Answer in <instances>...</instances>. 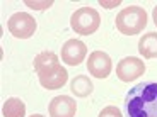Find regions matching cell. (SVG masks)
Segmentation results:
<instances>
[{
	"label": "cell",
	"instance_id": "cell-1",
	"mask_svg": "<svg viewBox=\"0 0 157 117\" xmlns=\"http://www.w3.org/2000/svg\"><path fill=\"white\" fill-rule=\"evenodd\" d=\"M128 117H157V83H138L125 97Z\"/></svg>",
	"mask_w": 157,
	"mask_h": 117
},
{
	"label": "cell",
	"instance_id": "cell-2",
	"mask_svg": "<svg viewBox=\"0 0 157 117\" xmlns=\"http://www.w3.org/2000/svg\"><path fill=\"white\" fill-rule=\"evenodd\" d=\"M147 26V12L142 7L132 5V7L121 9L116 16V29L125 36L140 34Z\"/></svg>",
	"mask_w": 157,
	"mask_h": 117
},
{
	"label": "cell",
	"instance_id": "cell-3",
	"mask_svg": "<svg viewBox=\"0 0 157 117\" xmlns=\"http://www.w3.org/2000/svg\"><path fill=\"white\" fill-rule=\"evenodd\" d=\"M99 24H101L99 12L96 9H90V7L77 9L70 17V27L80 36L94 34L99 29Z\"/></svg>",
	"mask_w": 157,
	"mask_h": 117
},
{
	"label": "cell",
	"instance_id": "cell-4",
	"mask_svg": "<svg viewBox=\"0 0 157 117\" xmlns=\"http://www.w3.org/2000/svg\"><path fill=\"white\" fill-rule=\"evenodd\" d=\"M9 31L12 36H16L17 39H28L34 34L38 24H36L34 17L28 12H17L9 19Z\"/></svg>",
	"mask_w": 157,
	"mask_h": 117
},
{
	"label": "cell",
	"instance_id": "cell-5",
	"mask_svg": "<svg viewBox=\"0 0 157 117\" xmlns=\"http://www.w3.org/2000/svg\"><path fill=\"white\" fill-rule=\"evenodd\" d=\"M144 73H145V63L140 58H135V56L123 58L116 65V76L121 82H132L135 78L142 76Z\"/></svg>",
	"mask_w": 157,
	"mask_h": 117
},
{
	"label": "cell",
	"instance_id": "cell-6",
	"mask_svg": "<svg viewBox=\"0 0 157 117\" xmlns=\"http://www.w3.org/2000/svg\"><path fill=\"white\" fill-rule=\"evenodd\" d=\"M87 70L96 78H106L113 70V61L104 51H92L87 59Z\"/></svg>",
	"mask_w": 157,
	"mask_h": 117
},
{
	"label": "cell",
	"instance_id": "cell-7",
	"mask_svg": "<svg viewBox=\"0 0 157 117\" xmlns=\"http://www.w3.org/2000/svg\"><path fill=\"white\" fill-rule=\"evenodd\" d=\"M87 55V46L78 39H68L62 48V59L70 66H78Z\"/></svg>",
	"mask_w": 157,
	"mask_h": 117
},
{
	"label": "cell",
	"instance_id": "cell-8",
	"mask_svg": "<svg viewBox=\"0 0 157 117\" xmlns=\"http://www.w3.org/2000/svg\"><path fill=\"white\" fill-rule=\"evenodd\" d=\"M50 117H74L77 112V104L68 95H60L50 102Z\"/></svg>",
	"mask_w": 157,
	"mask_h": 117
},
{
	"label": "cell",
	"instance_id": "cell-9",
	"mask_svg": "<svg viewBox=\"0 0 157 117\" xmlns=\"http://www.w3.org/2000/svg\"><path fill=\"white\" fill-rule=\"evenodd\" d=\"M33 63H34V70L38 73V76H44V75H48L50 71H53L55 68L60 66L58 56L53 51H43V53H39Z\"/></svg>",
	"mask_w": 157,
	"mask_h": 117
},
{
	"label": "cell",
	"instance_id": "cell-10",
	"mask_svg": "<svg viewBox=\"0 0 157 117\" xmlns=\"http://www.w3.org/2000/svg\"><path fill=\"white\" fill-rule=\"evenodd\" d=\"M68 80V73L67 70L60 65L58 68H55L53 71H50L48 75L44 76H39V83L41 87L46 90H56V88H62Z\"/></svg>",
	"mask_w": 157,
	"mask_h": 117
},
{
	"label": "cell",
	"instance_id": "cell-11",
	"mask_svg": "<svg viewBox=\"0 0 157 117\" xmlns=\"http://www.w3.org/2000/svg\"><path fill=\"white\" fill-rule=\"evenodd\" d=\"M138 53L144 58H157V32H147L138 41Z\"/></svg>",
	"mask_w": 157,
	"mask_h": 117
},
{
	"label": "cell",
	"instance_id": "cell-12",
	"mask_svg": "<svg viewBox=\"0 0 157 117\" xmlns=\"http://www.w3.org/2000/svg\"><path fill=\"white\" fill-rule=\"evenodd\" d=\"M2 114H4V117H24L26 115V104L17 97H10L4 102Z\"/></svg>",
	"mask_w": 157,
	"mask_h": 117
},
{
	"label": "cell",
	"instance_id": "cell-13",
	"mask_svg": "<svg viewBox=\"0 0 157 117\" xmlns=\"http://www.w3.org/2000/svg\"><path fill=\"white\" fill-rule=\"evenodd\" d=\"M92 82L90 78L86 76V75H77V76L72 80V85H70V90L72 94L77 95V97H87V95L92 94Z\"/></svg>",
	"mask_w": 157,
	"mask_h": 117
},
{
	"label": "cell",
	"instance_id": "cell-14",
	"mask_svg": "<svg viewBox=\"0 0 157 117\" xmlns=\"http://www.w3.org/2000/svg\"><path fill=\"white\" fill-rule=\"evenodd\" d=\"M98 117H123L121 115V110L114 105H109V107H104V109L99 112Z\"/></svg>",
	"mask_w": 157,
	"mask_h": 117
},
{
	"label": "cell",
	"instance_id": "cell-15",
	"mask_svg": "<svg viewBox=\"0 0 157 117\" xmlns=\"http://www.w3.org/2000/svg\"><path fill=\"white\" fill-rule=\"evenodd\" d=\"M26 5H29V7H41V10L43 9H48L53 5V2H44V4H34V2H26Z\"/></svg>",
	"mask_w": 157,
	"mask_h": 117
},
{
	"label": "cell",
	"instance_id": "cell-16",
	"mask_svg": "<svg viewBox=\"0 0 157 117\" xmlns=\"http://www.w3.org/2000/svg\"><path fill=\"white\" fill-rule=\"evenodd\" d=\"M152 17H154V24L157 26V7L154 9V12H152Z\"/></svg>",
	"mask_w": 157,
	"mask_h": 117
},
{
	"label": "cell",
	"instance_id": "cell-17",
	"mask_svg": "<svg viewBox=\"0 0 157 117\" xmlns=\"http://www.w3.org/2000/svg\"><path fill=\"white\" fill-rule=\"evenodd\" d=\"M31 117H44V115H41V114H33Z\"/></svg>",
	"mask_w": 157,
	"mask_h": 117
}]
</instances>
